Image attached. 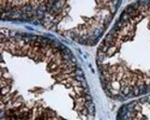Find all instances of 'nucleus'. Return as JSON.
Masks as SVG:
<instances>
[{
  "mask_svg": "<svg viewBox=\"0 0 150 120\" xmlns=\"http://www.w3.org/2000/svg\"><path fill=\"white\" fill-rule=\"evenodd\" d=\"M119 1H41L35 23L80 44L95 45L111 25Z\"/></svg>",
  "mask_w": 150,
  "mask_h": 120,
  "instance_id": "obj_3",
  "label": "nucleus"
},
{
  "mask_svg": "<svg viewBox=\"0 0 150 120\" xmlns=\"http://www.w3.org/2000/svg\"><path fill=\"white\" fill-rule=\"evenodd\" d=\"M97 65L111 98L150 95V1L130 3L100 42Z\"/></svg>",
  "mask_w": 150,
  "mask_h": 120,
  "instance_id": "obj_2",
  "label": "nucleus"
},
{
  "mask_svg": "<svg viewBox=\"0 0 150 120\" xmlns=\"http://www.w3.org/2000/svg\"><path fill=\"white\" fill-rule=\"evenodd\" d=\"M0 120H93L95 108L76 57L58 40L1 30Z\"/></svg>",
  "mask_w": 150,
  "mask_h": 120,
  "instance_id": "obj_1",
  "label": "nucleus"
}]
</instances>
